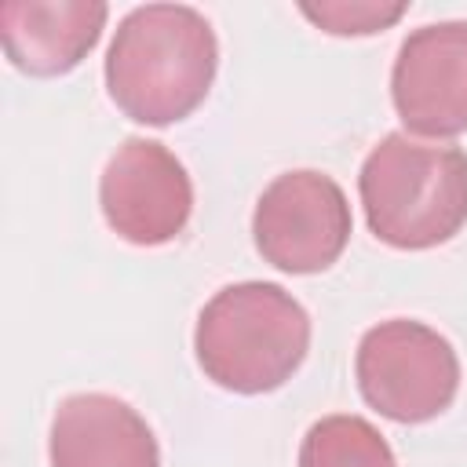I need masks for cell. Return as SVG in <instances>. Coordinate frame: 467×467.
Returning a JSON list of instances; mask_svg holds the SVG:
<instances>
[{
	"label": "cell",
	"instance_id": "1",
	"mask_svg": "<svg viewBox=\"0 0 467 467\" xmlns=\"http://www.w3.org/2000/svg\"><path fill=\"white\" fill-rule=\"evenodd\" d=\"M219 40L212 22L190 4L131 7L106 51V88L135 124H175L212 91Z\"/></svg>",
	"mask_w": 467,
	"mask_h": 467
},
{
	"label": "cell",
	"instance_id": "2",
	"mask_svg": "<svg viewBox=\"0 0 467 467\" xmlns=\"http://www.w3.org/2000/svg\"><path fill=\"white\" fill-rule=\"evenodd\" d=\"M368 230L405 252L445 244L467 223V153L409 131L383 135L358 175Z\"/></svg>",
	"mask_w": 467,
	"mask_h": 467
},
{
	"label": "cell",
	"instance_id": "3",
	"mask_svg": "<svg viewBox=\"0 0 467 467\" xmlns=\"http://www.w3.org/2000/svg\"><path fill=\"white\" fill-rule=\"evenodd\" d=\"M310 350V314L274 281L219 288L197 314L201 372L234 394H266L292 379Z\"/></svg>",
	"mask_w": 467,
	"mask_h": 467
},
{
	"label": "cell",
	"instance_id": "4",
	"mask_svg": "<svg viewBox=\"0 0 467 467\" xmlns=\"http://www.w3.org/2000/svg\"><path fill=\"white\" fill-rule=\"evenodd\" d=\"M361 398L394 423H427L445 412L460 390V358L452 343L412 317L372 325L354 354Z\"/></svg>",
	"mask_w": 467,
	"mask_h": 467
},
{
	"label": "cell",
	"instance_id": "5",
	"mask_svg": "<svg viewBox=\"0 0 467 467\" xmlns=\"http://www.w3.org/2000/svg\"><path fill=\"white\" fill-rule=\"evenodd\" d=\"M350 204L343 186L314 168L277 175L255 201L252 237L259 255L285 274L328 270L350 241Z\"/></svg>",
	"mask_w": 467,
	"mask_h": 467
},
{
	"label": "cell",
	"instance_id": "6",
	"mask_svg": "<svg viewBox=\"0 0 467 467\" xmlns=\"http://www.w3.org/2000/svg\"><path fill=\"white\" fill-rule=\"evenodd\" d=\"M99 204L120 241L157 248L186 230L193 212V182L164 142L131 135L102 168Z\"/></svg>",
	"mask_w": 467,
	"mask_h": 467
},
{
	"label": "cell",
	"instance_id": "7",
	"mask_svg": "<svg viewBox=\"0 0 467 467\" xmlns=\"http://www.w3.org/2000/svg\"><path fill=\"white\" fill-rule=\"evenodd\" d=\"M390 99L401 124L423 139L467 131V22H427L412 29L390 69Z\"/></svg>",
	"mask_w": 467,
	"mask_h": 467
},
{
	"label": "cell",
	"instance_id": "8",
	"mask_svg": "<svg viewBox=\"0 0 467 467\" xmlns=\"http://www.w3.org/2000/svg\"><path fill=\"white\" fill-rule=\"evenodd\" d=\"M47 456L51 467H161V445L139 409L102 390L58 401Z\"/></svg>",
	"mask_w": 467,
	"mask_h": 467
},
{
	"label": "cell",
	"instance_id": "9",
	"mask_svg": "<svg viewBox=\"0 0 467 467\" xmlns=\"http://www.w3.org/2000/svg\"><path fill=\"white\" fill-rule=\"evenodd\" d=\"M106 15L102 0H11L0 7V44L15 69L62 77L99 44Z\"/></svg>",
	"mask_w": 467,
	"mask_h": 467
},
{
	"label": "cell",
	"instance_id": "10",
	"mask_svg": "<svg viewBox=\"0 0 467 467\" xmlns=\"http://www.w3.org/2000/svg\"><path fill=\"white\" fill-rule=\"evenodd\" d=\"M296 467H398L390 441L354 412H332L310 423Z\"/></svg>",
	"mask_w": 467,
	"mask_h": 467
},
{
	"label": "cell",
	"instance_id": "11",
	"mask_svg": "<svg viewBox=\"0 0 467 467\" xmlns=\"http://www.w3.org/2000/svg\"><path fill=\"white\" fill-rule=\"evenodd\" d=\"M409 11L405 0H321V4H299V15L310 18L317 29L332 36H372L387 26H394Z\"/></svg>",
	"mask_w": 467,
	"mask_h": 467
}]
</instances>
